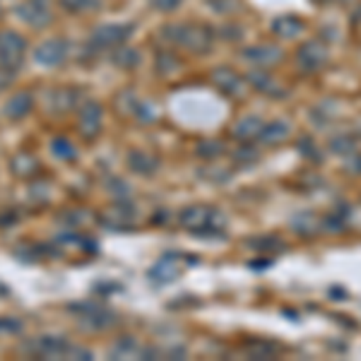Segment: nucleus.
<instances>
[{
  "label": "nucleus",
  "instance_id": "nucleus-1",
  "mask_svg": "<svg viewBox=\"0 0 361 361\" xmlns=\"http://www.w3.org/2000/svg\"><path fill=\"white\" fill-rule=\"evenodd\" d=\"M180 224L193 234L217 236L224 229V217L219 209L212 207H188L180 212Z\"/></svg>",
  "mask_w": 361,
  "mask_h": 361
},
{
  "label": "nucleus",
  "instance_id": "nucleus-2",
  "mask_svg": "<svg viewBox=\"0 0 361 361\" xmlns=\"http://www.w3.org/2000/svg\"><path fill=\"white\" fill-rule=\"evenodd\" d=\"M27 58V42L13 29L0 32V68L8 73H17Z\"/></svg>",
  "mask_w": 361,
  "mask_h": 361
},
{
  "label": "nucleus",
  "instance_id": "nucleus-3",
  "mask_svg": "<svg viewBox=\"0 0 361 361\" xmlns=\"http://www.w3.org/2000/svg\"><path fill=\"white\" fill-rule=\"evenodd\" d=\"M34 354L44 359H70V357H85L90 359L92 354L80 347H73L66 337H42L34 342Z\"/></svg>",
  "mask_w": 361,
  "mask_h": 361
},
{
  "label": "nucleus",
  "instance_id": "nucleus-4",
  "mask_svg": "<svg viewBox=\"0 0 361 361\" xmlns=\"http://www.w3.org/2000/svg\"><path fill=\"white\" fill-rule=\"evenodd\" d=\"M130 32H133V25H104L94 29V34H92V39H90V46L97 51H116L128 42Z\"/></svg>",
  "mask_w": 361,
  "mask_h": 361
},
{
  "label": "nucleus",
  "instance_id": "nucleus-5",
  "mask_svg": "<svg viewBox=\"0 0 361 361\" xmlns=\"http://www.w3.org/2000/svg\"><path fill=\"white\" fill-rule=\"evenodd\" d=\"M171 32H173L171 34L173 42L195 51V54H205L209 49V42H212V34L200 25H176L171 27Z\"/></svg>",
  "mask_w": 361,
  "mask_h": 361
},
{
  "label": "nucleus",
  "instance_id": "nucleus-6",
  "mask_svg": "<svg viewBox=\"0 0 361 361\" xmlns=\"http://www.w3.org/2000/svg\"><path fill=\"white\" fill-rule=\"evenodd\" d=\"M17 17L25 20L29 27H46L54 20V10L49 0H25L22 5H17Z\"/></svg>",
  "mask_w": 361,
  "mask_h": 361
},
{
  "label": "nucleus",
  "instance_id": "nucleus-7",
  "mask_svg": "<svg viewBox=\"0 0 361 361\" xmlns=\"http://www.w3.org/2000/svg\"><path fill=\"white\" fill-rule=\"evenodd\" d=\"M70 56V46L66 39H49L34 51V58H37L42 66H61L66 63V58Z\"/></svg>",
  "mask_w": 361,
  "mask_h": 361
},
{
  "label": "nucleus",
  "instance_id": "nucleus-8",
  "mask_svg": "<svg viewBox=\"0 0 361 361\" xmlns=\"http://www.w3.org/2000/svg\"><path fill=\"white\" fill-rule=\"evenodd\" d=\"M73 311L82 318V323L92 325L97 330H104V328H111L116 323V316L109 308L104 306H94V304H82V306H73Z\"/></svg>",
  "mask_w": 361,
  "mask_h": 361
},
{
  "label": "nucleus",
  "instance_id": "nucleus-9",
  "mask_svg": "<svg viewBox=\"0 0 361 361\" xmlns=\"http://www.w3.org/2000/svg\"><path fill=\"white\" fill-rule=\"evenodd\" d=\"M99 128H102V109H99V104L87 102L80 109V133L87 140H92L99 133Z\"/></svg>",
  "mask_w": 361,
  "mask_h": 361
},
{
  "label": "nucleus",
  "instance_id": "nucleus-10",
  "mask_svg": "<svg viewBox=\"0 0 361 361\" xmlns=\"http://www.w3.org/2000/svg\"><path fill=\"white\" fill-rule=\"evenodd\" d=\"M325 61H328V51H325L318 42H311V44H304V46H301V51H299V63H301V68L316 70V68L323 66Z\"/></svg>",
  "mask_w": 361,
  "mask_h": 361
},
{
  "label": "nucleus",
  "instance_id": "nucleus-11",
  "mask_svg": "<svg viewBox=\"0 0 361 361\" xmlns=\"http://www.w3.org/2000/svg\"><path fill=\"white\" fill-rule=\"evenodd\" d=\"M212 82L219 87L222 92H226V94H241L243 90V82L241 78H238L236 73H231V70L226 68H217L212 73Z\"/></svg>",
  "mask_w": 361,
  "mask_h": 361
},
{
  "label": "nucleus",
  "instance_id": "nucleus-12",
  "mask_svg": "<svg viewBox=\"0 0 361 361\" xmlns=\"http://www.w3.org/2000/svg\"><path fill=\"white\" fill-rule=\"evenodd\" d=\"M180 275V267L176 263V258L173 255H166V258H161L159 263H157L152 270H149V277L154 279V282H159V284H166V282H171L173 277H178Z\"/></svg>",
  "mask_w": 361,
  "mask_h": 361
},
{
  "label": "nucleus",
  "instance_id": "nucleus-13",
  "mask_svg": "<svg viewBox=\"0 0 361 361\" xmlns=\"http://www.w3.org/2000/svg\"><path fill=\"white\" fill-rule=\"evenodd\" d=\"M34 109V99L29 92H17V94L10 99L8 104H5V114L10 116V118H25V116Z\"/></svg>",
  "mask_w": 361,
  "mask_h": 361
},
{
  "label": "nucleus",
  "instance_id": "nucleus-14",
  "mask_svg": "<svg viewBox=\"0 0 361 361\" xmlns=\"http://www.w3.org/2000/svg\"><path fill=\"white\" fill-rule=\"evenodd\" d=\"M246 58L253 63H263V66H272V63H277L282 54H279V49L275 46H255V49H248L246 51Z\"/></svg>",
  "mask_w": 361,
  "mask_h": 361
},
{
  "label": "nucleus",
  "instance_id": "nucleus-15",
  "mask_svg": "<svg viewBox=\"0 0 361 361\" xmlns=\"http://www.w3.org/2000/svg\"><path fill=\"white\" fill-rule=\"evenodd\" d=\"M272 27H275V32L279 37H296V34L304 29V22H301L299 17H279Z\"/></svg>",
  "mask_w": 361,
  "mask_h": 361
},
{
  "label": "nucleus",
  "instance_id": "nucleus-16",
  "mask_svg": "<svg viewBox=\"0 0 361 361\" xmlns=\"http://www.w3.org/2000/svg\"><path fill=\"white\" fill-rule=\"evenodd\" d=\"M130 164L140 173H152L157 169V159L149 154H145V152H135V154H130Z\"/></svg>",
  "mask_w": 361,
  "mask_h": 361
},
{
  "label": "nucleus",
  "instance_id": "nucleus-17",
  "mask_svg": "<svg viewBox=\"0 0 361 361\" xmlns=\"http://www.w3.org/2000/svg\"><path fill=\"white\" fill-rule=\"evenodd\" d=\"M260 130H263V126H260L258 118H243L241 123L236 126L234 135L236 137H253V135H258Z\"/></svg>",
  "mask_w": 361,
  "mask_h": 361
},
{
  "label": "nucleus",
  "instance_id": "nucleus-18",
  "mask_svg": "<svg viewBox=\"0 0 361 361\" xmlns=\"http://www.w3.org/2000/svg\"><path fill=\"white\" fill-rule=\"evenodd\" d=\"M263 137L267 142H277V140H284L289 135V126L287 123H272V126H265L263 130Z\"/></svg>",
  "mask_w": 361,
  "mask_h": 361
},
{
  "label": "nucleus",
  "instance_id": "nucleus-19",
  "mask_svg": "<svg viewBox=\"0 0 361 361\" xmlns=\"http://www.w3.org/2000/svg\"><path fill=\"white\" fill-rule=\"evenodd\" d=\"M54 152L61 157V159H73V157L78 154V149H75L73 145L68 142V140H56V142H54Z\"/></svg>",
  "mask_w": 361,
  "mask_h": 361
},
{
  "label": "nucleus",
  "instance_id": "nucleus-20",
  "mask_svg": "<svg viewBox=\"0 0 361 361\" xmlns=\"http://www.w3.org/2000/svg\"><path fill=\"white\" fill-rule=\"evenodd\" d=\"M154 8H159L161 13H171V10H176L180 5V0H152Z\"/></svg>",
  "mask_w": 361,
  "mask_h": 361
},
{
  "label": "nucleus",
  "instance_id": "nucleus-21",
  "mask_svg": "<svg viewBox=\"0 0 361 361\" xmlns=\"http://www.w3.org/2000/svg\"><path fill=\"white\" fill-rule=\"evenodd\" d=\"M10 82H13V73H8L5 68H0V90H3V87H8Z\"/></svg>",
  "mask_w": 361,
  "mask_h": 361
}]
</instances>
